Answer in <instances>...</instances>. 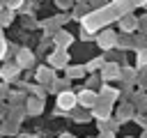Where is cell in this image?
I'll return each instance as SVG.
<instances>
[{"instance_id": "6", "label": "cell", "mask_w": 147, "mask_h": 138, "mask_svg": "<svg viewBox=\"0 0 147 138\" xmlns=\"http://www.w3.org/2000/svg\"><path fill=\"white\" fill-rule=\"evenodd\" d=\"M117 74H119L117 64H106V69H103V78H117Z\"/></svg>"}, {"instance_id": "25", "label": "cell", "mask_w": 147, "mask_h": 138, "mask_svg": "<svg viewBox=\"0 0 147 138\" xmlns=\"http://www.w3.org/2000/svg\"><path fill=\"white\" fill-rule=\"evenodd\" d=\"M0 39H2V32H0Z\"/></svg>"}, {"instance_id": "2", "label": "cell", "mask_w": 147, "mask_h": 138, "mask_svg": "<svg viewBox=\"0 0 147 138\" xmlns=\"http://www.w3.org/2000/svg\"><path fill=\"white\" fill-rule=\"evenodd\" d=\"M57 106L62 108V110H69V108H74L76 106V94L74 92H60V97H57Z\"/></svg>"}, {"instance_id": "14", "label": "cell", "mask_w": 147, "mask_h": 138, "mask_svg": "<svg viewBox=\"0 0 147 138\" xmlns=\"http://www.w3.org/2000/svg\"><path fill=\"white\" fill-rule=\"evenodd\" d=\"M67 74H69L71 78H76V76H80V74H83V69H80V67H76V69H74V67H69V71H67Z\"/></svg>"}, {"instance_id": "21", "label": "cell", "mask_w": 147, "mask_h": 138, "mask_svg": "<svg viewBox=\"0 0 147 138\" xmlns=\"http://www.w3.org/2000/svg\"><path fill=\"white\" fill-rule=\"evenodd\" d=\"M11 21V14H0V23H9Z\"/></svg>"}, {"instance_id": "24", "label": "cell", "mask_w": 147, "mask_h": 138, "mask_svg": "<svg viewBox=\"0 0 147 138\" xmlns=\"http://www.w3.org/2000/svg\"><path fill=\"white\" fill-rule=\"evenodd\" d=\"M60 138H74V136H71V133H62Z\"/></svg>"}, {"instance_id": "5", "label": "cell", "mask_w": 147, "mask_h": 138, "mask_svg": "<svg viewBox=\"0 0 147 138\" xmlns=\"http://www.w3.org/2000/svg\"><path fill=\"white\" fill-rule=\"evenodd\" d=\"M101 106H94L92 108V113L96 115V117H106L108 113H110V103H106V101H99Z\"/></svg>"}, {"instance_id": "20", "label": "cell", "mask_w": 147, "mask_h": 138, "mask_svg": "<svg viewBox=\"0 0 147 138\" xmlns=\"http://www.w3.org/2000/svg\"><path fill=\"white\" fill-rule=\"evenodd\" d=\"M119 117H131V108H126V106H124V108L119 110Z\"/></svg>"}, {"instance_id": "8", "label": "cell", "mask_w": 147, "mask_h": 138, "mask_svg": "<svg viewBox=\"0 0 147 138\" xmlns=\"http://www.w3.org/2000/svg\"><path fill=\"white\" fill-rule=\"evenodd\" d=\"M51 64H57V67L67 64V55H64V53H55V55H51Z\"/></svg>"}, {"instance_id": "10", "label": "cell", "mask_w": 147, "mask_h": 138, "mask_svg": "<svg viewBox=\"0 0 147 138\" xmlns=\"http://www.w3.org/2000/svg\"><path fill=\"white\" fill-rule=\"evenodd\" d=\"M16 71H18V67H16V64H7V67L2 69V78H11Z\"/></svg>"}, {"instance_id": "22", "label": "cell", "mask_w": 147, "mask_h": 138, "mask_svg": "<svg viewBox=\"0 0 147 138\" xmlns=\"http://www.w3.org/2000/svg\"><path fill=\"white\" fill-rule=\"evenodd\" d=\"M101 138H115V136H113V131H110V133H108V131H106V133H103V136H101Z\"/></svg>"}, {"instance_id": "3", "label": "cell", "mask_w": 147, "mask_h": 138, "mask_svg": "<svg viewBox=\"0 0 147 138\" xmlns=\"http://www.w3.org/2000/svg\"><path fill=\"white\" fill-rule=\"evenodd\" d=\"M115 41H117V39H115V34H113L110 30H106V32L99 37V46H101V48H110V46H115Z\"/></svg>"}, {"instance_id": "19", "label": "cell", "mask_w": 147, "mask_h": 138, "mask_svg": "<svg viewBox=\"0 0 147 138\" xmlns=\"http://www.w3.org/2000/svg\"><path fill=\"white\" fill-rule=\"evenodd\" d=\"M64 85H67V80H55V83H53V90H62Z\"/></svg>"}, {"instance_id": "17", "label": "cell", "mask_w": 147, "mask_h": 138, "mask_svg": "<svg viewBox=\"0 0 147 138\" xmlns=\"http://www.w3.org/2000/svg\"><path fill=\"white\" fill-rule=\"evenodd\" d=\"M7 55V44H5V39H0V57H5Z\"/></svg>"}, {"instance_id": "4", "label": "cell", "mask_w": 147, "mask_h": 138, "mask_svg": "<svg viewBox=\"0 0 147 138\" xmlns=\"http://www.w3.org/2000/svg\"><path fill=\"white\" fill-rule=\"evenodd\" d=\"M16 60H18V64H16L18 69H21V67H30V64H32V53H30V51H18V57H16Z\"/></svg>"}, {"instance_id": "23", "label": "cell", "mask_w": 147, "mask_h": 138, "mask_svg": "<svg viewBox=\"0 0 147 138\" xmlns=\"http://www.w3.org/2000/svg\"><path fill=\"white\" fill-rule=\"evenodd\" d=\"M133 5H147V0H133Z\"/></svg>"}, {"instance_id": "18", "label": "cell", "mask_w": 147, "mask_h": 138, "mask_svg": "<svg viewBox=\"0 0 147 138\" xmlns=\"http://www.w3.org/2000/svg\"><path fill=\"white\" fill-rule=\"evenodd\" d=\"M99 64H101V60H92V62H90V64H87L85 69H90V71H92V69H96Z\"/></svg>"}, {"instance_id": "1", "label": "cell", "mask_w": 147, "mask_h": 138, "mask_svg": "<svg viewBox=\"0 0 147 138\" xmlns=\"http://www.w3.org/2000/svg\"><path fill=\"white\" fill-rule=\"evenodd\" d=\"M76 103H80V106H85V108H94V106H96V94H94L92 90H85V92H80V94L76 97Z\"/></svg>"}, {"instance_id": "7", "label": "cell", "mask_w": 147, "mask_h": 138, "mask_svg": "<svg viewBox=\"0 0 147 138\" xmlns=\"http://www.w3.org/2000/svg\"><path fill=\"white\" fill-rule=\"evenodd\" d=\"M133 28H136V18H131V16H124V18H122V30L131 32Z\"/></svg>"}, {"instance_id": "13", "label": "cell", "mask_w": 147, "mask_h": 138, "mask_svg": "<svg viewBox=\"0 0 147 138\" xmlns=\"http://www.w3.org/2000/svg\"><path fill=\"white\" fill-rule=\"evenodd\" d=\"M138 64L140 67H147V51H140L138 53Z\"/></svg>"}, {"instance_id": "12", "label": "cell", "mask_w": 147, "mask_h": 138, "mask_svg": "<svg viewBox=\"0 0 147 138\" xmlns=\"http://www.w3.org/2000/svg\"><path fill=\"white\" fill-rule=\"evenodd\" d=\"M41 108H44V106H41L39 99H32V101H30V113H39Z\"/></svg>"}, {"instance_id": "9", "label": "cell", "mask_w": 147, "mask_h": 138, "mask_svg": "<svg viewBox=\"0 0 147 138\" xmlns=\"http://www.w3.org/2000/svg\"><path fill=\"white\" fill-rule=\"evenodd\" d=\"M55 41H57V48H64V46H67V44H69V41H71V37H69V34H67V32H60V34H57V39H55Z\"/></svg>"}, {"instance_id": "16", "label": "cell", "mask_w": 147, "mask_h": 138, "mask_svg": "<svg viewBox=\"0 0 147 138\" xmlns=\"http://www.w3.org/2000/svg\"><path fill=\"white\" fill-rule=\"evenodd\" d=\"M21 2H23V0H7L9 9H18V7H21Z\"/></svg>"}, {"instance_id": "11", "label": "cell", "mask_w": 147, "mask_h": 138, "mask_svg": "<svg viewBox=\"0 0 147 138\" xmlns=\"http://www.w3.org/2000/svg\"><path fill=\"white\" fill-rule=\"evenodd\" d=\"M37 76H39V80H41V83H46V80H51V76H53V74H51V69H39V74H37Z\"/></svg>"}, {"instance_id": "15", "label": "cell", "mask_w": 147, "mask_h": 138, "mask_svg": "<svg viewBox=\"0 0 147 138\" xmlns=\"http://www.w3.org/2000/svg\"><path fill=\"white\" fill-rule=\"evenodd\" d=\"M103 97H106V99H115V97H117V92H115V90H108V87H103Z\"/></svg>"}, {"instance_id": "26", "label": "cell", "mask_w": 147, "mask_h": 138, "mask_svg": "<svg viewBox=\"0 0 147 138\" xmlns=\"http://www.w3.org/2000/svg\"><path fill=\"white\" fill-rule=\"evenodd\" d=\"M0 7H2V0H0Z\"/></svg>"}]
</instances>
